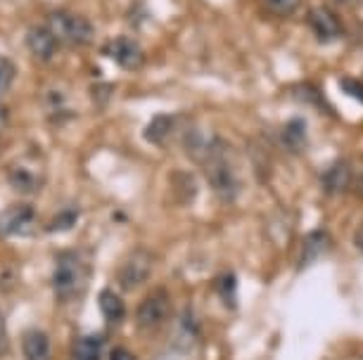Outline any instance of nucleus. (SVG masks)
I'll return each instance as SVG.
<instances>
[{
    "instance_id": "obj_1",
    "label": "nucleus",
    "mask_w": 363,
    "mask_h": 360,
    "mask_svg": "<svg viewBox=\"0 0 363 360\" xmlns=\"http://www.w3.org/2000/svg\"><path fill=\"white\" fill-rule=\"evenodd\" d=\"M52 287L62 301H72L88 287V268L77 254H62L52 275Z\"/></svg>"
},
{
    "instance_id": "obj_2",
    "label": "nucleus",
    "mask_w": 363,
    "mask_h": 360,
    "mask_svg": "<svg viewBox=\"0 0 363 360\" xmlns=\"http://www.w3.org/2000/svg\"><path fill=\"white\" fill-rule=\"evenodd\" d=\"M48 29L57 43H69V45H84L93 40V26L86 17L74 15L69 10H55L50 17H48Z\"/></svg>"
},
{
    "instance_id": "obj_3",
    "label": "nucleus",
    "mask_w": 363,
    "mask_h": 360,
    "mask_svg": "<svg viewBox=\"0 0 363 360\" xmlns=\"http://www.w3.org/2000/svg\"><path fill=\"white\" fill-rule=\"evenodd\" d=\"M171 315V298L167 289H155L143 298L135 313V323L140 330H155Z\"/></svg>"
},
{
    "instance_id": "obj_4",
    "label": "nucleus",
    "mask_w": 363,
    "mask_h": 360,
    "mask_svg": "<svg viewBox=\"0 0 363 360\" xmlns=\"http://www.w3.org/2000/svg\"><path fill=\"white\" fill-rule=\"evenodd\" d=\"M150 273H152V256L145 254V251H133L119 270V282L126 289H133L145 282Z\"/></svg>"
},
{
    "instance_id": "obj_5",
    "label": "nucleus",
    "mask_w": 363,
    "mask_h": 360,
    "mask_svg": "<svg viewBox=\"0 0 363 360\" xmlns=\"http://www.w3.org/2000/svg\"><path fill=\"white\" fill-rule=\"evenodd\" d=\"M105 52L121 66V69H131L133 71V69H140L143 62H145V55H143L140 45L135 43V40H131V38L112 40Z\"/></svg>"
},
{
    "instance_id": "obj_6",
    "label": "nucleus",
    "mask_w": 363,
    "mask_h": 360,
    "mask_svg": "<svg viewBox=\"0 0 363 360\" xmlns=\"http://www.w3.org/2000/svg\"><path fill=\"white\" fill-rule=\"evenodd\" d=\"M309 26H311L313 36L318 40H323V43L337 40L342 36V22L337 19V15L328 8H313L309 12Z\"/></svg>"
},
{
    "instance_id": "obj_7",
    "label": "nucleus",
    "mask_w": 363,
    "mask_h": 360,
    "mask_svg": "<svg viewBox=\"0 0 363 360\" xmlns=\"http://www.w3.org/2000/svg\"><path fill=\"white\" fill-rule=\"evenodd\" d=\"M33 223V209L29 204H15V207L5 209L0 214V235L10 237V235H19L24 233Z\"/></svg>"
},
{
    "instance_id": "obj_8",
    "label": "nucleus",
    "mask_w": 363,
    "mask_h": 360,
    "mask_svg": "<svg viewBox=\"0 0 363 360\" xmlns=\"http://www.w3.org/2000/svg\"><path fill=\"white\" fill-rule=\"evenodd\" d=\"M26 47H29V52L40 62H48V59H52V55L57 52V38L52 36L50 29L48 26H33L26 33Z\"/></svg>"
},
{
    "instance_id": "obj_9",
    "label": "nucleus",
    "mask_w": 363,
    "mask_h": 360,
    "mask_svg": "<svg viewBox=\"0 0 363 360\" xmlns=\"http://www.w3.org/2000/svg\"><path fill=\"white\" fill-rule=\"evenodd\" d=\"M352 166L347 164L345 159H337L335 164L328 166V171L320 175V182H323V190L328 194H342L352 187Z\"/></svg>"
},
{
    "instance_id": "obj_10",
    "label": "nucleus",
    "mask_w": 363,
    "mask_h": 360,
    "mask_svg": "<svg viewBox=\"0 0 363 360\" xmlns=\"http://www.w3.org/2000/svg\"><path fill=\"white\" fill-rule=\"evenodd\" d=\"M22 351H24V360H50L52 358L50 339L40 330L26 332L22 337Z\"/></svg>"
},
{
    "instance_id": "obj_11",
    "label": "nucleus",
    "mask_w": 363,
    "mask_h": 360,
    "mask_svg": "<svg viewBox=\"0 0 363 360\" xmlns=\"http://www.w3.org/2000/svg\"><path fill=\"white\" fill-rule=\"evenodd\" d=\"M328 247H330V237H328L325 230H316V233H309V235H306V240H304V247H301L299 268H306L309 263H313Z\"/></svg>"
},
{
    "instance_id": "obj_12",
    "label": "nucleus",
    "mask_w": 363,
    "mask_h": 360,
    "mask_svg": "<svg viewBox=\"0 0 363 360\" xmlns=\"http://www.w3.org/2000/svg\"><path fill=\"white\" fill-rule=\"evenodd\" d=\"M98 303H100V310H102V318H105L107 323H121L126 315V306L121 301L119 294H114L112 289H102L100 296H98Z\"/></svg>"
},
{
    "instance_id": "obj_13",
    "label": "nucleus",
    "mask_w": 363,
    "mask_h": 360,
    "mask_svg": "<svg viewBox=\"0 0 363 360\" xmlns=\"http://www.w3.org/2000/svg\"><path fill=\"white\" fill-rule=\"evenodd\" d=\"M72 360H102V339L79 337L77 342H74Z\"/></svg>"
},
{
    "instance_id": "obj_14",
    "label": "nucleus",
    "mask_w": 363,
    "mask_h": 360,
    "mask_svg": "<svg viewBox=\"0 0 363 360\" xmlns=\"http://www.w3.org/2000/svg\"><path fill=\"white\" fill-rule=\"evenodd\" d=\"M283 142L290 149H299L301 145L306 142V126L301 119H294L290 121L285 128H283Z\"/></svg>"
},
{
    "instance_id": "obj_15",
    "label": "nucleus",
    "mask_w": 363,
    "mask_h": 360,
    "mask_svg": "<svg viewBox=\"0 0 363 360\" xmlns=\"http://www.w3.org/2000/svg\"><path fill=\"white\" fill-rule=\"evenodd\" d=\"M262 5L269 12H273V15L287 17V15H292V12L299 8L301 0H262Z\"/></svg>"
},
{
    "instance_id": "obj_16",
    "label": "nucleus",
    "mask_w": 363,
    "mask_h": 360,
    "mask_svg": "<svg viewBox=\"0 0 363 360\" xmlns=\"http://www.w3.org/2000/svg\"><path fill=\"white\" fill-rule=\"evenodd\" d=\"M15 74H17V69H15V64H12V59L0 57V93H5L12 86Z\"/></svg>"
},
{
    "instance_id": "obj_17",
    "label": "nucleus",
    "mask_w": 363,
    "mask_h": 360,
    "mask_svg": "<svg viewBox=\"0 0 363 360\" xmlns=\"http://www.w3.org/2000/svg\"><path fill=\"white\" fill-rule=\"evenodd\" d=\"M10 182L17 190H22V192H33V190H36V185H38V182L33 180V175L29 171H15V173L10 175Z\"/></svg>"
},
{
    "instance_id": "obj_18",
    "label": "nucleus",
    "mask_w": 363,
    "mask_h": 360,
    "mask_svg": "<svg viewBox=\"0 0 363 360\" xmlns=\"http://www.w3.org/2000/svg\"><path fill=\"white\" fill-rule=\"evenodd\" d=\"M10 351V337H8V325H5V315L0 310V358H5Z\"/></svg>"
},
{
    "instance_id": "obj_19",
    "label": "nucleus",
    "mask_w": 363,
    "mask_h": 360,
    "mask_svg": "<svg viewBox=\"0 0 363 360\" xmlns=\"http://www.w3.org/2000/svg\"><path fill=\"white\" fill-rule=\"evenodd\" d=\"M342 83H345V91H347L349 95H354L356 100H361V102H363V83H359V81H349V79H345Z\"/></svg>"
},
{
    "instance_id": "obj_20",
    "label": "nucleus",
    "mask_w": 363,
    "mask_h": 360,
    "mask_svg": "<svg viewBox=\"0 0 363 360\" xmlns=\"http://www.w3.org/2000/svg\"><path fill=\"white\" fill-rule=\"evenodd\" d=\"M109 360H135V356L124 346H116V349L109 353Z\"/></svg>"
},
{
    "instance_id": "obj_21",
    "label": "nucleus",
    "mask_w": 363,
    "mask_h": 360,
    "mask_svg": "<svg viewBox=\"0 0 363 360\" xmlns=\"http://www.w3.org/2000/svg\"><path fill=\"white\" fill-rule=\"evenodd\" d=\"M352 190H354L356 197H361V199H363V168L359 173L352 175Z\"/></svg>"
},
{
    "instance_id": "obj_22",
    "label": "nucleus",
    "mask_w": 363,
    "mask_h": 360,
    "mask_svg": "<svg viewBox=\"0 0 363 360\" xmlns=\"http://www.w3.org/2000/svg\"><path fill=\"white\" fill-rule=\"evenodd\" d=\"M354 244H356V249H361L363 251V223L359 228H356V233H354Z\"/></svg>"
},
{
    "instance_id": "obj_23",
    "label": "nucleus",
    "mask_w": 363,
    "mask_h": 360,
    "mask_svg": "<svg viewBox=\"0 0 363 360\" xmlns=\"http://www.w3.org/2000/svg\"><path fill=\"white\" fill-rule=\"evenodd\" d=\"M5 124H8V112H5L3 107H0V131L5 128Z\"/></svg>"
}]
</instances>
